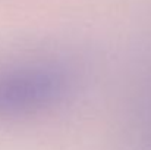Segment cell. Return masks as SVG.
Returning <instances> with one entry per match:
<instances>
[{
	"mask_svg": "<svg viewBox=\"0 0 151 150\" xmlns=\"http://www.w3.org/2000/svg\"><path fill=\"white\" fill-rule=\"evenodd\" d=\"M68 72L51 63L0 66V121L37 115L60 103L69 91Z\"/></svg>",
	"mask_w": 151,
	"mask_h": 150,
	"instance_id": "cell-1",
	"label": "cell"
}]
</instances>
